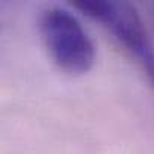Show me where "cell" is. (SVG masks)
I'll return each instance as SVG.
<instances>
[{
  "label": "cell",
  "instance_id": "obj_1",
  "mask_svg": "<svg viewBox=\"0 0 154 154\" xmlns=\"http://www.w3.org/2000/svg\"><path fill=\"white\" fill-rule=\"evenodd\" d=\"M39 33L42 42L55 66L69 75H84L94 64V45L69 11L50 8L39 18Z\"/></svg>",
  "mask_w": 154,
  "mask_h": 154
},
{
  "label": "cell",
  "instance_id": "obj_2",
  "mask_svg": "<svg viewBox=\"0 0 154 154\" xmlns=\"http://www.w3.org/2000/svg\"><path fill=\"white\" fill-rule=\"evenodd\" d=\"M72 6L103 24L141 64L154 85V47L138 9L127 2L75 0Z\"/></svg>",
  "mask_w": 154,
  "mask_h": 154
}]
</instances>
